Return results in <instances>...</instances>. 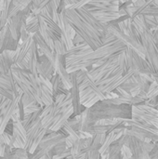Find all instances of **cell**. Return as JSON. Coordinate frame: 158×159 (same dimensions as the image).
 <instances>
[{"label": "cell", "mask_w": 158, "mask_h": 159, "mask_svg": "<svg viewBox=\"0 0 158 159\" xmlns=\"http://www.w3.org/2000/svg\"><path fill=\"white\" fill-rule=\"evenodd\" d=\"M146 1H147V0H137V1L134 3V5H135L136 7H140L143 6V5L146 3Z\"/></svg>", "instance_id": "19"}, {"label": "cell", "mask_w": 158, "mask_h": 159, "mask_svg": "<svg viewBox=\"0 0 158 159\" xmlns=\"http://www.w3.org/2000/svg\"><path fill=\"white\" fill-rule=\"evenodd\" d=\"M118 65L120 67V70L122 72V75H125L129 72V66L128 63L127 56H126V51H120L118 53Z\"/></svg>", "instance_id": "9"}, {"label": "cell", "mask_w": 158, "mask_h": 159, "mask_svg": "<svg viewBox=\"0 0 158 159\" xmlns=\"http://www.w3.org/2000/svg\"><path fill=\"white\" fill-rule=\"evenodd\" d=\"M12 150L13 152H12V155L10 156V158H29V152L25 148H13Z\"/></svg>", "instance_id": "12"}, {"label": "cell", "mask_w": 158, "mask_h": 159, "mask_svg": "<svg viewBox=\"0 0 158 159\" xmlns=\"http://www.w3.org/2000/svg\"><path fill=\"white\" fill-rule=\"evenodd\" d=\"M0 53H1V52H0Z\"/></svg>", "instance_id": "20"}, {"label": "cell", "mask_w": 158, "mask_h": 159, "mask_svg": "<svg viewBox=\"0 0 158 159\" xmlns=\"http://www.w3.org/2000/svg\"><path fill=\"white\" fill-rule=\"evenodd\" d=\"M55 48H54V51L58 54V55H66L68 49L65 46V44L62 42L61 39H58V40H55Z\"/></svg>", "instance_id": "13"}, {"label": "cell", "mask_w": 158, "mask_h": 159, "mask_svg": "<svg viewBox=\"0 0 158 159\" xmlns=\"http://www.w3.org/2000/svg\"><path fill=\"white\" fill-rule=\"evenodd\" d=\"M142 44L145 48V59L154 73H158V46L154 37V31L147 27H142L141 32Z\"/></svg>", "instance_id": "2"}, {"label": "cell", "mask_w": 158, "mask_h": 159, "mask_svg": "<svg viewBox=\"0 0 158 159\" xmlns=\"http://www.w3.org/2000/svg\"><path fill=\"white\" fill-rule=\"evenodd\" d=\"M1 135H2V137H3V139H4L6 144L9 145V146L12 148V146H11V136H12V134H9V133L4 131Z\"/></svg>", "instance_id": "16"}, {"label": "cell", "mask_w": 158, "mask_h": 159, "mask_svg": "<svg viewBox=\"0 0 158 159\" xmlns=\"http://www.w3.org/2000/svg\"><path fill=\"white\" fill-rule=\"evenodd\" d=\"M62 12L76 33L79 34L83 37L84 41L87 42L93 49H97L103 45L102 38L105 34L85 21L75 8H65Z\"/></svg>", "instance_id": "1"}, {"label": "cell", "mask_w": 158, "mask_h": 159, "mask_svg": "<svg viewBox=\"0 0 158 159\" xmlns=\"http://www.w3.org/2000/svg\"><path fill=\"white\" fill-rule=\"evenodd\" d=\"M100 101V98L98 97V96H95L94 98H92L91 100H89L87 103H85V107H87V108H89V107H91V106H93L96 102H98Z\"/></svg>", "instance_id": "17"}, {"label": "cell", "mask_w": 158, "mask_h": 159, "mask_svg": "<svg viewBox=\"0 0 158 159\" xmlns=\"http://www.w3.org/2000/svg\"><path fill=\"white\" fill-rule=\"evenodd\" d=\"M121 156H122V158H132L133 154H132L131 150L129 149V147L124 144V146L121 150Z\"/></svg>", "instance_id": "15"}, {"label": "cell", "mask_w": 158, "mask_h": 159, "mask_svg": "<svg viewBox=\"0 0 158 159\" xmlns=\"http://www.w3.org/2000/svg\"><path fill=\"white\" fill-rule=\"evenodd\" d=\"M96 95V93L93 91V89L88 86V88H86L85 89L80 91V99H81V103L83 105H85V103H87L89 100H91L92 98H94Z\"/></svg>", "instance_id": "10"}, {"label": "cell", "mask_w": 158, "mask_h": 159, "mask_svg": "<svg viewBox=\"0 0 158 159\" xmlns=\"http://www.w3.org/2000/svg\"><path fill=\"white\" fill-rule=\"evenodd\" d=\"M34 39L37 45V47L43 51V53L48 58V60L53 63L54 61H55V57H56V52L53 51L49 46L47 45V43L46 42V40L42 37V35L40 34L39 32H36L34 34Z\"/></svg>", "instance_id": "5"}, {"label": "cell", "mask_w": 158, "mask_h": 159, "mask_svg": "<svg viewBox=\"0 0 158 159\" xmlns=\"http://www.w3.org/2000/svg\"><path fill=\"white\" fill-rule=\"evenodd\" d=\"M73 42H74V45H77V44H80V43L84 42V39H83V37H82L79 34H77V33H76L75 36L73 38Z\"/></svg>", "instance_id": "18"}, {"label": "cell", "mask_w": 158, "mask_h": 159, "mask_svg": "<svg viewBox=\"0 0 158 159\" xmlns=\"http://www.w3.org/2000/svg\"><path fill=\"white\" fill-rule=\"evenodd\" d=\"M126 135V143L125 145L129 146L131 150L133 157L132 158H150V154L146 151L144 147V142L137 139L131 135Z\"/></svg>", "instance_id": "3"}, {"label": "cell", "mask_w": 158, "mask_h": 159, "mask_svg": "<svg viewBox=\"0 0 158 159\" xmlns=\"http://www.w3.org/2000/svg\"><path fill=\"white\" fill-rule=\"evenodd\" d=\"M37 71H38L39 75L51 79L55 73V68H54L53 63L48 59H47L46 61L42 62H39V61L37 62Z\"/></svg>", "instance_id": "7"}, {"label": "cell", "mask_w": 158, "mask_h": 159, "mask_svg": "<svg viewBox=\"0 0 158 159\" xmlns=\"http://www.w3.org/2000/svg\"><path fill=\"white\" fill-rule=\"evenodd\" d=\"M18 45L19 41L13 37L9 30V25L7 23L3 28L0 29V52L6 49L15 50Z\"/></svg>", "instance_id": "4"}, {"label": "cell", "mask_w": 158, "mask_h": 159, "mask_svg": "<svg viewBox=\"0 0 158 159\" xmlns=\"http://www.w3.org/2000/svg\"><path fill=\"white\" fill-rule=\"evenodd\" d=\"M21 103H22L23 107H25V106H28V105H31V104H34V103H38V102H37V101L35 99H34L29 94L23 93L22 96H21Z\"/></svg>", "instance_id": "14"}, {"label": "cell", "mask_w": 158, "mask_h": 159, "mask_svg": "<svg viewBox=\"0 0 158 159\" xmlns=\"http://www.w3.org/2000/svg\"><path fill=\"white\" fill-rule=\"evenodd\" d=\"M126 143V135L123 134L119 139L115 141L109 147V158L111 159H120L122 158L121 150Z\"/></svg>", "instance_id": "6"}, {"label": "cell", "mask_w": 158, "mask_h": 159, "mask_svg": "<svg viewBox=\"0 0 158 159\" xmlns=\"http://www.w3.org/2000/svg\"><path fill=\"white\" fill-rule=\"evenodd\" d=\"M26 28L30 34H34L36 32L39 31V19L38 15H36L34 19L26 21Z\"/></svg>", "instance_id": "11"}, {"label": "cell", "mask_w": 158, "mask_h": 159, "mask_svg": "<svg viewBox=\"0 0 158 159\" xmlns=\"http://www.w3.org/2000/svg\"><path fill=\"white\" fill-rule=\"evenodd\" d=\"M40 97L44 105H51L54 103V96L52 89H50L43 83L40 84Z\"/></svg>", "instance_id": "8"}]
</instances>
